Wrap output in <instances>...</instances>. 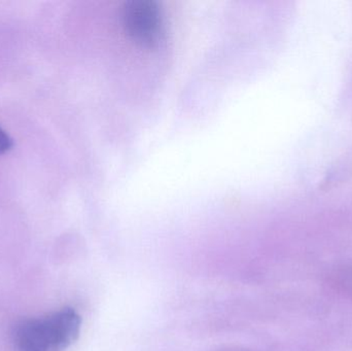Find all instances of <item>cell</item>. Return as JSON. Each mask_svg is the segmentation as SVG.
<instances>
[{"mask_svg":"<svg viewBox=\"0 0 352 351\" xmlns=\"http://www.w3.org/2000/svg\"><path fill=\"white\" fill-rule=\"evenodd\" d=\"M12 148V139L8 133L0 127V156L8 152Z\"/></svg>","mask_w":352,"mask_h":351,"instance_id":"3","label":"cell"},{"mask_svg":"<svg viewBox=\"0 0 352 351\" xmlns=\"http://www.w3.org/2000/svg\"><path fill=\"white\" fill-rule=\"evenodd\" d=\"M82 328L80 315L64 308L45 319H26L16 326V351H64L78 339Z\"/></svg>","mask_w":352,"mask_h":351,"instance_id":"1","label":"cell"},{"mask_svg":"<svg viewBox=\"0 0 352 351\" xmlns=\"http://www.w3.org/2000/svg\"><path fill=\"white\" fill-rule=\"evenodd\" d=\"M124 26L130 36L144 47L160 45L164 37L162 12L150 0H132L126 3L123 12Z\"/></svg>","mask_w":352,"mask_h":351,"instance_id":"2","label":"cell"}]
</instances>
